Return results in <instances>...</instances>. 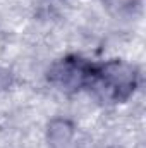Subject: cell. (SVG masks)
<instances>
[{
  "instance_id": "cell-1",
  "label": "cell",
  "mask_w": 146,
  "mask_h": 148,
  "mask_svg": "<svg viewBox=\"0 0 146 148\" xmlns=\"http://www.w3.org/2000/svg\"><path fill=\"white\" fill-rule=\"evenodd\" d=\"M136 84H138V73L132 66L112 60L103 66H95L88 86L95 88L105 100L122 102L134 93Z\"/></svg>"
},
{
  "instance_id": "cell-2",
  "label": "cell",
  "mask_w": 146,
  "mask_h": 148,
  "mask_svg": "<svg viewBox=\"0 0 146 148\" xmlns=\"http://www.w3.org/2000/svg\"><path fill=\"white\" fill-rule=\"evenodd\" d=\"M93 69L95 66L83 59H64L48 71V79L60 90H79L89 84Z\"/></svg>"
}]
</instances>
